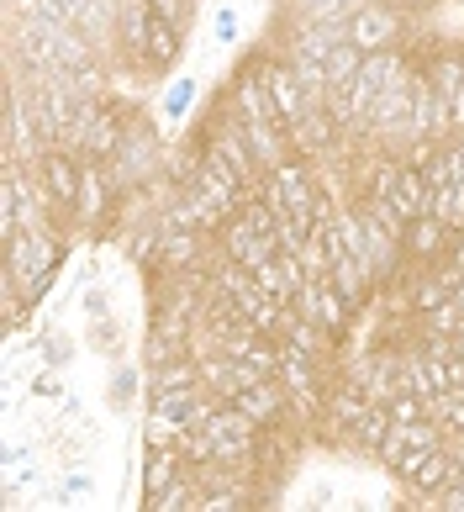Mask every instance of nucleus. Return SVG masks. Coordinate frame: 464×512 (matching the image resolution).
I'll return each instance as SVG.
<instances>
[{
	"mask_svg": "<svg viewBox=\"0 0 464 512\" xmlns=\"http://www.w3.org/2000/svg\"><path fill=\"white\" fill-rule=\"evenodd\" d=\"M37 169H43L48 191L58 206H80V185H85V164L69 154V148H48L43 159H37Z\"/></svg>",
	"mask_w": 464,
	"mask_h": 512,
	"instance_id": "20e7f679",
	"label": "nucleus"
},
{
	"mask_svg": "<svg viewBox=\"0 0 464 512\" xmlns=\"http://www.w3.org/2000/svg\"><path fill=\"white\" fill-rule=\"evenodd\" d=\"M259 80L269 85V101H275V111H280L285 127H296L306 111H312V90L301 85V74L290 69V64H264Z\"/></svg>",
	"mask_w": 464,
	"mask_h": 512,
	"instance_id": "7ed1b4c3",
	"label": "nucleus"
},
{
	"mask_svg": "<svg viewBox=\"0 0 464 512\" xmlns=\"http://www.w3.org/2000/svg\"><path fill=\"white\" fill-rule=\"evenodd\" d=\"M106 206V180H101V169L95 164H85V185H80V212L85 217H95Z\"/></svg>",
	"mask_w": 464,
	"mask_h": 512,
	"instance_id": "4468645a",
	"label": "nucleus"
},
{
	"mask_svg": "<svg viewBox=\"0 0 464 512\" xmlns=\"http://www.w3.org/2000/svg\"><path fill=\"white\" fill-rule=\"evenodd\" d=\"M148 11H159V16H169V22H180L185 0H148Z\"/></svg>",
	"mask_w": 464,
	"mask_h": 512,
	"instance_id": "2eb2a0df",
	"label": "nucleus"
},
{
	"mask_svg": "<svg viewBox=\"0 0 464 512\" xmlns=\"http://www.w3.org/2000/svg\"><path fill=\"white\" fill-rule=\"evenodd\" d=\"M428 212H433L443 227L464 233V185H433V206H428Z\"/></svg>",
	"mask_w": 464,
	"mask_h": 512,
	"instance_id": "ddd939ff",
	"label": "nucleus"
},
{
	"mask_svg": "<svg viewBox=\"0 0 464 512\" xmlns=\"http://www.w3.org/2000/svg\"><path fill=\"white\" fill-rule=\"evenodd\" d=\"M238 101H243V117L248 122H280V111H275V101H269V85L264 80H238Z\"/></svg>",
	"mask_w": 464,
	"mask_h": 512,
	"instance_id": "f8f14e48",
	"label": "nucleus"
},
{
	"mask_svg": "<svg viewBox=\"0 0 464 512\" xmlns=\"http://www.w3.org/2000/svg\"><path fill=\"white\" fill-rule=\"evenodd\" d=\"M285 402H290V391H285V381H280V375H269V381H254L248 391H238V396H232V407H238V412H248L259 428L280 423Z\"/></svg>",
	"mask_w": 464,
	"mask_h": 512,
	"instance_id": "423d86ee",
	"label": "nucleus"
},
{
	"mask_svg": "<svg viewBox=\"0 0 464 512\" xmlns=\"http://www.w3.org/2000/svg\"><path fill=\"white\" fill-rule=\"evenodd\" d=\"M338 138H343V127H338L333 117H327L322 106H312V111H306V117H301L296 127H290V143H296L306 159H322V154H333V143H338Z\"/></svg>",
	"mask_w": 464,
	"mask_h": 512,
	"instance_id": "6e6552de",
	"label": "nucleus"
},
{
	"mask_svg": "<svg viewBox=\"0 0 464 512\" xmlns=\"http://www.w3.org/2000/svg\"><path fill=\"white\" fill-rule=\"evenodd\" d=\"M132 37H143L148 64H169L174 53H180V22H169V16H159V11H138Z\"/></svg>",
	"mask_w": 464,
	"mask_h": 512,
	"instance_id": "0eeeda50",
	"label": "nucleus"
},
{
	"mask_svg": "<svg viewBox=\"0 0 464 512\" xmlns=\"http://www.w3.org/2000/svg\"><path fill=\"white\" fill-rule=\"evenodd\" d=\"M153 249L164 254L169 270H196V264H201V233H196V227H174V222H169Z\"/></svg>",
	"mask_w": 464,
	"mask_h": 512,
	"instance_id": "1a4fd4ad",
	"label": "nucleus"
},
{
	"mask_svg": "<svg viewBox=\"0 0 464 512\" xmlns=\"http://www.w3.org/2000/svg\"><path fill=\"white\" fill-rule=\"evenodd\" d=\"M396 32H401V16H396V11H385V6H359L354 16H348V37H354L364 53L391 48V43H396Z\"/></svg>",
	"mask_w": 464,
	"mask_h": 512,
	"instance_id": "39448f33",
	"label": "nucleus"
},
{
	"mask_svg": "<svg viewBox=\"0 0 464 512\" xmlns=\"http://www.w3.org/2000/svg\"><path fill=\"white\" fill-rule=\"evenodd\" d=\"M58 259V238L48 233V227H22L16 238H6V270L22 280V286L37 296V286H43V275L53 270Z\"/></svg>",
	"mask_w": 464,
	"mask_h": 512,
	"instance_id": "f257e3e1",
	"label": "nucleus"
},
{
	"mask_svg": "<svg viewBox=\"0 0 464 512\" xmlns=\"http://www.w3.org/2000/svg\"><path fill=\"white\" fill-rule=\"evenodd\" d=\"M454 227H443L433 212L428 217H417L412 227H406V254H417V259H433V254H443V238H449Z\"/></svg>",
	"mask_w": 464,
	"mask_h": 512,
	"instance_id": "9b49d317",
	"label": "nucleus"
},
{
	"mask_svg": "<svg viewBox=\"0 0 464 512\" xmlns=\"http://www.w3.org/2000/svg\"><path fill=\"white\" fill-rule=\"evenodd\" d=\"M327 85H354V74L364 69V48L354 43V37H338V43H333V53H327Z\"/></svg>",
	"mask_w": 464,
	"mask_h": 512,
	"instance_id": "9d476101",
	"label": "nucleus"
},
{
	"mask_svg": "<svg viewBox=\"0 0 464 512\" xmlns=\"http://www.w3.org/2000/svg\"><path fill=\"white\" fill-rule=\"evenodd\" d=\"M290 307H296L301 317H312L317 328H327V333H338L343 322L359 312L354 301H348V296L333 286V275H306V286L296 291V301H290Z\"/></svg>",
	"mask_w": 464,
	"mask_h": 512,
	"instance_id": "f03ea898",
	"label": "nucleus"
}]
</instances>
